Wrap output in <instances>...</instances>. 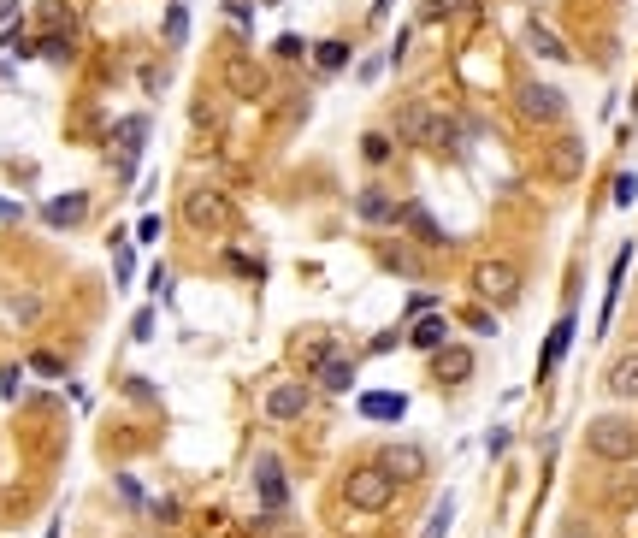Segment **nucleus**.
Returning <instances> with one entry per match:
<instances>
[{"instance_id": "obj_29", "label": "nucleus", "mask_w": 638, "mask_h": 538, "mask_svg": "<svg viewBox=\"0 0 638 538\" xmlns=\"http://www.w3.org/2000/svg\"><path fill=\"white\" fill-rule=\"evenodd\" d=\"M633 202H638V178L621 172V178H615V207H633Z\"/></svg>"}, {"instance_id": "obj_5", "label": "nucleus", "mask_w": 638, "mask_h": 538, "mask_svg": "<svg viewBox=\"0 0 638 538\" xmlns=\"http://www.w3.org/2000/svg\"><path fill=\"white\" fill-rule=\"evenodd\" d=\"M473 290H479L491 308H509L514 296H520V272H514L509 261H479V267H473Z\"/></svg>"}, {"instance_id": "obj_38", "label": "nucleus", "mask_w": 638, "mask_h": 538, "mask_svg": "<svg viewBox=\"0 0 638 538\" xmlns=\"http://www.w3.org/2000/svg\"><path fill=\"white\" fill-rule=\"evenodd\" d=\"M0 219H18V207H12V202H0Z\"/></svg>"}, {"instance_id": "obj_6", "label": "nucleus", "mask_w": 638, "mask_h": 538, "mask_svg": "<svg viewBox=\"0 0 638 538\" xmlns=\"http://www.w3.org/2000/svg\"><path fill=\"white\" fill-rule=\"evenodd\" d=\"M184 219H190L195 231H225L231 225V202L219 190H190L184 196Z\"/></svg>"}, {"instance_id": "obj_16", "label": "nucleus", "mask_w": 638, "mask_h": 538, "mask_svg": "<svg viewBox=\"0 0 638 538\" xmlns=\"http://www.w3.org/2000/svg\"><path fill=\"white\" fill-rule=\"evenodd\" d=\"M609 391H615L621 403H638V355H621V361L609 367Z\"/></svg>"}, {"instance_id": "obj_9", "label": "nucleus", "mask_w": 638, "mask_h": 538, "mask_svg": "<svg viewBox=\"0 0 638 538\" xmlns=\"http://www.w3.org/2000/svg\"><path fill=\"white\" fill-rule=\"evenodd\" d=\"M526 42H532V54H538V60H556V66H562V60H574V48H568L550 24H538V18L526 24Z\"/></svg>"}, {"instance_id": "obj_34", "label": "nucleus", "mask_w": 638, "mask_h": 538, "mask_svg": "<svg viewBox=\"0 0 638 538\" xmlns=\"http://www.w3.org/2000/svg\"><path fill=\"white\" fill-rule=\"evenodd\" d=\"M18 379H24L18 367H0V397H18Z\"/></svg>"}, {"instance_id": "obj_8", "label": "nucleus", "mask_w": 638, "mask_h": 538, "mask_svg": "<svg viewBox=\"0 0 638 538\" xmlns=\"http://www.w3.org/2000/svg\"><path fill=\"white\" fill-rule=\"evenodd\" d=\"M574 314H568V320H556V332L544 337V355H538V379H550V373H556V367H562V355H568V343H574Z\"/></svg>"}, {"instance_id": "obj_10", "label": "nucleus", "mask_w": 638, "mask_h": 538, "mask_svg": "<svg viewBox=\"0 0 638 538\" xmlns=\"http://www.w3.org/2000/svg\"><path fill=\"white\" fill-rule=\"evenodd\" d=\"M319 385H325V391H349V385H355V367H349V361H343V355H331V343H319Z\"/></svg>"}, {"instance_id": "obj_1", "label": "nucleus", "mask_w": 638, "mask_h": 538, "mask_svg": "<svg viewBox=\"0 0 638 538\" xmlns=\"http://www.w3.org/2000/svg\"><path fill=\"white\" fill-rule=\"evenodd\" d=\"M585 444H591V456H603V462H633L638 456V426L621 420V414H597L591 432H585Z\"/></svg>"}, {"instance_id": "obj_35", "label": "nucleus", "mask_w": 638, "mask_h": 538, "mask_svg": "<svg viewBox=\"0 0 638 538\" xmlns=\"http://www.w3.org/2000/svg\"><path fill=\"white\" fill-rule=\"evenodd\" d=\"M467 326H473V332H485V337L497 332V320H491V314H485V308H473V314H467Z\"/></svg>"}, {"instance_id": "obj_15", "label": "nucleus", "mask_w": 638, "mask_h": 538, "mask_svg": "<svg viewBox=\"0 0 638 538\" xmlns=\"http://www.w3.org/2000/svg\"><path fill=\"white\" fill-rule=\"evenodd\" d=\"M302 408H308V385H278V391L266 397V414H272V420H296Z\"/></svg>"}, {"instance_id": "obj_18", "label": "nucleus", "mask_w": 638, "mask_h": 538, "mask_svg": "<svg viewBox=\"0 0 638 538\" xmlns=\"http://www.w3.org/2000/svg\"><path fill=\"white\" fill-rule=\"evenodd\" d=\"M355 213H361V219H373V225H390V219H396V207H390L384 190H361V196H355Z\"/></svg>"}, {"instance_id": "obj_20", "label": "nucleus", "mask_w": 638, "mask_h": 538, "mask_svg": "<svg viewBox=\"0 0 638 538\" xmlns=\"http://www.w3.org/2000/svg\"><path fill=\"white\" fill-rule=\"evenodd\" d=\"M225 83L237 89V95H260V71L249 60H225Z\"/></svg>"}, {"instance_id": "obj_4", "label": "nucleus", "mask_w": 638, "mask_h": 538, "mask_svg": "<svg viewBox=\"0 0 638 538\" xmlns=\"http://www.w3.org/2000/svg\"><path fill=\"white\" fill-rule=\"evenodd\" d=\"M514 107H520V119H526V125H556V119L568 113V95H562V89H550V83H526V89L514 95Z\"/></svg>"}, {"instance_id": "obj_28", "label": "nucleus", "mask_w": 638, "mask_h": 538, "mask_svg": "<svg viewBox=\"0 0 638 538\" xmlns=\"http://www.w3.org/2000/svg\"><path fill=\"white\" fill-rule=\"evenodd\" d=\"M113 278L130 290V278H136V255H130L125 243H113Z\"/></svg>"}, {"instance_id": "obj_12", "label": "nucleus", "mask_w": 638, "mask_h": 538, "mask_svg": "<svg viewBox=\"0 0 638 538\" xmlns=\"http://www.w3.org/2000/svg\"><path fill=\"white\" fill-rule=\"evenodd\" d=\"M255 485H260V497H266L272 509H284V503H290V485H284V468H278L272 456H260V468H255Z\"/></svg>"}, {"instance_id": "obj_17", "label": "nucleus", "mask_w": 638, "mask_h": 538, "mask_svg": "<svg viewBox=\"0 0 638 538\" xmlns=\"http://www.w3.org/2000/svg\"><path fill=\"white\" fill-rule=\"evenodd\" d=\"M444 337H449V326L438 320V314H420V320H414V332H408V343L432 355V349H444Z\"/></svg>"}, {"instance_id": "obj_25", "label": "nucleus", "mask_w": 638, "mask_h": 538, "mask_svg": "<svg viewBox=\"0 0 638 538\" xmlns=\"http://www.w3.org/2000/svg\"><path fill=\"white\" fill-rule=\"evenodd\" d=\"M449 521H455V497H438V509H432V521H426V533L420 538H444Z\"/></svg>"}, {"instance_id": "obj_37", "label": "nucleus", "mask_w": 638, "mask_h": 538, "mask_svg": "<svg viewBox=\"0 0 638 538\" xmlns=\"http://www.w3.org/2000/svg\"><path fill=\"white\" fill-rule=\"evenodd\" d=\"M12 12H18V0H0V24H6V18H12Z\"/></svg>"}, {"instance_id": "obj_23", "label": "nucleus", "mask_w": 638, "mask_h": 538, "mask_svg": "<svg viewBox=\"0 0 638 538\" xmlns=\"http://www.w3.org/2000/svg\"><path fill=\"white\" fill-rule=\"evenodd\" d=\"M402 397H361V414H367V420H402Z\"/></svg>"}, {"instance_id": "obj_22", "label": "nucleus", "mask_w": 638, "mask_h": 538, "mask_svg": "<svg viewBox=\"0 0 638 538\" xmlns=\"http://www.w3.org/2000/svg\"><path fill=\"white\" fill-rule=\"evenodd\" d=\"M579 166H585V154H579V142H562V148L550 154V172H556V178H574Z\"/></svg>"}, {"instance_id": "obj_14", "label": "nucleus", "mask_w": 638, "mask_h": 538, "mask_svg": "<svg viewBox=\"0 0 638 538\" xmlns=\"http://www.w3.org/2000/svg\"><path fill=\"white\" fill-rule=\"evenodd\" d=\"M83 213H89V196H83V190H71V196H54V202L42 207V219H48V225H77V219H83Z\"/></svg>"}, {"instance_id": "obj_31", "label": "nucleus", "mask_w": 638, "mask_h": 538, "mask_svg": "<svg viewBox=\"0 0 638 538\" xmlns=\"http://www.w3.org/2000/svg\"><path fill=\"white\" fill-rule=\"evenodd\" d=\"M361 154H367L373 166H379V160H390V136H367V142H361Z\"/></svg>"}, {"instance_id": "obj_19", "label": "nucleus", "mask_w": 638, "mask_h": 538, "mask_svg": "<svg viewBox=\"0 0 638 538\" xmlns=\"http://www.w3.org/2000/svg\"><path fill=\"white\" fill-rule=\"evenodd\" d=\"M402 219H408V225L420 231V243H432V249H444V243H449V237H444V225H438V219H432L426 207H402Z\"/></svg>"}, {"instance_id": "obj_33", "label": "nucleus", "mask_w": 638, "mask_h": 538, "mask_svg": "<svg viewBox=\"0 0 638 538\" xmlns=\"http://www.w3.org/2000/svg\"><path fill=\"white\" fill-rule=\"evenodd\" d=\"M130 337H136V343H148V337H154V314H148V308L130 320Z\"/></svg>"}, {"instance_id": "obj_24", "label": "nucleus", "mask_w": 638, "mask_h": 538, "mask_svg": "<svg viewBox=\"0 0 638 538\" xmlns=\"http://www.w3.org/2000/svg\"><path fill=\"white\" fill-rule=\"evenodd\" d=\"M314 60H319V71H343L349 66V42H319Z\"/></svg>"}, {"instance_id": "obj_27", "label": "nucleus", "mask_w": 638, "mask_h": 538, "mask_svg": "<svg viewBox=\"0 0 638 538\" xmlns=\"http://www.w3.org/2000/svg\"><path fill=\"white\" fill-rule=\"evenodd\" d=\"M467 6H473V0H426V12H420V18H426V24H438V18H455V12H467Z\"/></svg>"}, {"instance_id": "obj_11", "label": "nucleus", "mask_w": 638, "mask_h": 538, "mask_svg": "<svg viewBox=\"0 0 638 538\" xmlns=\"http://www.w3.org/2000/svg\"><path fill=\"white\" fill-rule=\"evenodd\" d=\"M467 373H473V355H467V349H432V379L461 385Z\"/></svg>"}, {"instance_id": "obj_30", "label": "nucleus", "mask_w": 638, "mask_h": 538, "mask_svg": "<svg viewBox=\"0 0 638 538\" xmlns=\"http://www.w3.org/2000/svg\"><path fill=\"white\" fill-rule=\"evenodd\" d=\"M30 373H42V379H60L65 361H60V355H30Z\"/></svg>"}, {"instance_id": "obj_13", "label": "nucleus", "mask_w": 638, "mask_h": 538, "mask_svg": "<svg viewBox=\"0 0 638 538\" xmlns=\"http://www.w3.org/2000/svg\"><path fill=\"white\" fill-rule=\"evenodd\" d=\"M142 136H148V119H130L119 125V178L136 172V160H142Z\"/></svg>"}, {"instance_id": "obj_39", "label": "nucleus", "mask_w": 638, "mask_h": 538, "mask_svg": "<svg viewBox=\"0 0 638 538\" xmlns=\"http://www.w3.org/2000/svg\"><path fill=\"white\" fill-rule=\"evenodd\" d=\"M260 6H278V0H260Z\"/></svg>"}, {"instance_id": "obj_2", "label": "nucleus", "mask_w": 638, "mask_h": 538, "mask_svg": "<svg viewBox=\"0 0 638 538\" xmlns=\"http://www.w3.org/2000/svg\"><path fill=\"white\" fill-rule=\"evenodd\" d=\"M390 497H396V479H390L379 462H367V468L343 473V503H349V509H367V515H379V509H390Z\"/></svg>"}, {"instance_id": "obj_32", "label": "nucleus", "mask_w": 638, "mask_h": 538, "mask_svg": "<svg viewBox=\"0 0 638 538\" xmlns=\"http://www.w3.org/2000/svg\"><path fill=\"white\" fill-rule=\"evenodd\" d=\"M272 54H278V60H302V36H278Z\"/></svg>"}, {"instance_id": "obj_7", "label": "nucleus", "mask_w": 638, "mask_h": 538, "mask_svg": "<svg viewBox=\"0 0 638 538\" xmlns=\"http://www.w3.org/2000/svg\"><path fill=\"white\" fill-rule=\"evenodd\" d=\"M379 468L390 473L396 485H408V479H420V473H426V450H420V444H384Z\"/></svg>"}, {"instance_id": "obj_26", "label": "nucleus", "mask_w": 638, "mask_h": 538, "mask_svg": "<svg viewBox=\"0 0 638 538\" xmlns=\"http://www.w3.org/2000/svg\"><path fill=\"white\" fill-rule=\"evenodd\" d=\"M36 54H42V60H54V66H65V60H71V36H42V42H36Z\"/></svg>"}, {"instance_id": "obj_3", "label": "nucleus", "mask_w": 638, "mask_h": 538, "mask_svg": "<svg viewBox=\"0 0 638 538\" xmlns=\"http://www.w3.org/2000/svg\"><path fill=\"white\" fill-rule=\"evenodd\" d=\"M396 131L408 136V142H426V148H461V131L449 125L438 107H414V101H408V107L396 113Z\"/></svg>"}, {"instance_id": "obj_21", "label": "nucleus", "mask_w": 638, "mask_h": 538, "mask_svg": "<svg viewBox=\"0 0 638 538\" xmlns=\"http://www.w3.org/2000/svg\"><path fill=\"white\" fill-rule=\"evenodd\" d=\"M184 36H190V6H184V0H172V6H166V42H172V48H184Z\"/></svg>"}, {"instance_id": "obj_36", "label": "nucleus", "mask_w": 638, "mask_h": 538, "mask_svg": "<svg viewBox=\"0 0 638 538\" xmlns=\"http://www.w3.org/2000/svg\"><path fill=\"white\" fill-rule=\"evenodd\" d=\"M225 12H231V24H237V30H249V6H243V0H225Z\"/></svg>"}]
</instances>
